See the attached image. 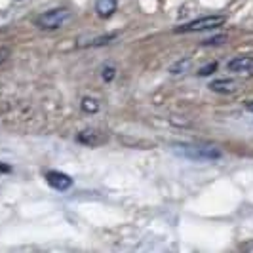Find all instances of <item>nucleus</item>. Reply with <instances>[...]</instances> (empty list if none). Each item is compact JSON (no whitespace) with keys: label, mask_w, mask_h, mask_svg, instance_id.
Instances as JSON below:
<instances>
[{"label":"nucleus","mask_w":253,"mask_h":253,"mask_svg":"<svg viewBox=\"0 0 253 253\" xmlns=\"http://www.w3.org/2000/svg\"><path fill=\"white\" fill-rule=\"evenodd\" d=\"M189 67H190L189 59H183L181 63H177L175 67H171V73H173V75H183V73H187V71H189Z\"/></svg>","instance_id":"9d476101"},{"label":"nucleus","mask_w":253,"mask_h":253,"mask_svg":"<svg viewBox=\"0 0 253 253\" xmlns=\"http://www.w3.org/2000/svg\"><path fill=\"white\" fill-rule=\"evenodd\" d=\"M246 109H248L250 113H253V101H248V103H246Z\"/></svg>","instance_id":"4468645a"},{"label":"nucleus","mask_w":253,"mask_h":253,"mask_svg":"<svg viewBox=\"0 0 253 253\" xmlns=\"http://www.w3.org/2000/svg\"><path fill=\"white\" fill-rule=\"evenodd\" d=\"M82 109L86 113H97L99 111V103L95 101V99H91V97H84L82 99Z\"/></svg>","instance_id":"1a4fd4ad"},{"label":"nucleus","mask_w":253,"mask_h":253,"mask_svg":"<svg viewBox=\"0 0 253 253\" xmlns=\"http://www.w3.org/2000/svg\"><path fill=\"white\" fill-rule=\"evenodd\" d=\"M210 88L217 91V93H230L236 89V82L234 80H228V78H221V80H213L210 84Z\"/></svg>","instance_id":"0eeeda50"},{"label":"nucleus","mask_w":253,"mask_h":253,"mask_svg":"<svg viewBox=\"0 0 253 253\" xmlns=\"http://www.w3.org/2000/svg\"><path fill=\"white\" fill-rule=\"evenodd\" d=\"M69 19V12L65 8H57V10H48V12L40 13L37 17V23L40 29H59L65 21Z\"/></svg>","instance_id":"7ed1b4c3"},{"label":"nucleus","mask_w":253,"mask_h":253,"mask_svg":"<svg viewBox=\"0 0 253 253\" xmlns=\"http://www.w3.org/2000/svg\"><path fill=\"white\" fill-rule=\"evenodd\" d=\"M114 10H116V0H97L95 2V12L99 13L101 17L113 15Z\"/></svg>","instance_id":"6e6552de"},{"label":"nucleus","mask_w":253,"mask_h":253,"mask_svg":"<svg viewBox=\"0 0 253 253\" xmlns=\"http://www.w3.org/2000/svg\"><path fill=\"white\" fill-rule=\"evenodd\" d=\"M228 69L232 73H240V75H253V57L250 55L234 57L232 61H228Z\"/></svg>","instance_id":"20e7f679"},{"label":"nucleus","mask_w":253,"mask_h":253,"mask_svg":"<svg viewBox=\"0 0 253 253\" xmlns=\"http://www.w3.org/2000/svg\"><path fill=\"white\" fill-rule=\"evenodd\" d=\"M78 141L80 143H86L89 147H97V145H101L105 137H103L99 131H93V129H86V131H82L80 135H78Z\"/></svg>","instance_id":"423d86ee"},{"label":"nucleus","mask_w":253,"mask_h":253,"mask_svg":"<svg viewBox=\"0 0 253 253\" xmlns=\"http://www.w3.org/2000/svg\"><path fill=\"white\" fill-rule=\"evenodd\" d=\"M175 152L194 160V162H211V160H219L221 152L213 149V147H198V145H177Z\"/></svg>","instance_id":"f257e3e1"},{"label":"nucleus","mask_w":253,"mask_h":253,"mask_svg":"<svg viewBox=\"0 0 253 253\" xmlns=\"http://www.w3.org/2000/svg\"><path fill=\"white\" fill-rule=\"evenodd\" d=\"M8 57H10V50L8 48H0V65L4 63Z\"/></svg>","instance_id":"f8f14e48"},{"label":"nucleus","mask_w":253,"mask_h":253,"mask_svg":"<svg viewBox=\"0 0 253 253\" xmlns=\"http://www.w3.org/2000/svg\"><path fill=\"white\" fill-rule=\"evenodd\" d=\"M113 76H114V71L111 67H107V69L103 71V78H105V80H113Z\"/></svg>","instance_id":"ddd939ff"},{"label":"nucleus","mask_w":253,"mask_h":253,"mask_svg":"<svg viewBox=\"0 0 253 253\" xmlns=\"http://www.w3.org/2000/svg\"><path fill=\"white\" fill-rule=\"evenodd\" d=\"M217 69V63H210V65H206V67H202L200 71H198V75L200 76H210V75H213V71Z\"/></svg>","instance_id":"9b49d317"},{"label":"nucleus","mask_w":253,"mask_h":253,"mask_svg":"<svg viewBox=\"0 0 253 253\" xmlns=\"http://www.w3.org/2000/svg\"><path fill=\"white\" fill-rule=\"evenodd\" d=\"M46 179H48V185L55 190H67L73 185V179L61 171H50V173H46Z\"/></svg>","instance_id":"39448f33"},{"label":"nucleus","mask_w":253,"mask_h":253,"mask_svg":"<svg viewBox=\"0 0 253 253\" xmlns=\"http://www.w3.org/2000/svg\"><path fill=\"white\" fill-rule=\"evenodd\" d=\"M225 15H206V17H200V19H194V21H189L185 25H179L175 29V33H198V31H210V29H215V27H221L225 23Z\"/></svg>","instance_id":"f03ea898"}]
</instances>
